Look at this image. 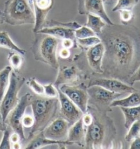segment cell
<instances>
[{
  "instance_id": "obj_13",
  "label": "cell",
  "mask_w": 140,
  "mask_h": 149,
  "mask_svg": "<svg viewBox=\"0 0 140 149\" xmlns=\"http://www.w3.org/2000/svg\"><path fill=\"white\" fill-rule=\"evenodd\" d=\"M70 127L69 123L60 117L55 118L42 131L43 136L51 140L56 141L67 140Z\"/></svg>"
},
{
  "instance_id": "obj_30",
  "label": "cell",
  "mask_w": 140,
  "mask_h": 149,
  "mask_svg": "<svg viewBox=\"0 0 140 149\" xmlns=\"http://www.w3.org/2000/svg\"><path fill=\"white\" fill-rule=\"evenodd\" d=\"M26 84L35 95H44V86L35 78H30L26 80Z\"/></svg>"
},
{
  "instance_id": "obj_8",
  "label": "cell",
  "mask_w": 140,
  "mask_h": 149,
  "mask_svg": "<svg viewBox=\"0 0 140 149\" xmlns=\"http://www.w3.org/2000/svg\"><path fill=\"white\" fill-rule=\"evenodd\" d=\"M31 97V95L29 93L23 95L19 99L17 105L9 113L5 121L7 126L19 135L21 141L25 140L22 121V117L25 114L26 108L30 105Z\"/></svg>"
},
{
  "instance_id": "obj_44",
  "label": "cell",
  "mask_w": 140,
  "mask_h": 149,
  "mask_svg": "<svg viewBox=\"0 0 140 149\" xmlns=\"http://www.w3.org/2000/svg\"><path fill=\"white\" fill-rule=\"evenodd\" d=\"M103 1H104V2H105V1H106V0H103Z\"/></svg>"
},
{
  "instance_id": "obj_18",
  "label": "cell",
  "mask_w": 140,
  "mask_h": 149,
  "mask_svg": "<svg viewBox=\"0 0 140 149\" xmlns=\"http://www.w3.org/2000/svg\"><path fill=\"white\" fill-rule=\"evenodd\" d=\"M74 30L61 26L44 27L36 33L52 36L57 40H76Z\"/></svg>"
},
{
  "instance_id": "obj_29",
  "label": "cell",
  "mask_w": 140,
  "mask_h": 149,
  "mask_svg": "<svg viewBox=\"0 0 140 149\" xmlns=\"http://www.w3.org/2000/svg\"><path fill=\"white\" fill-rule=\"evenodd\" d=\"M61 26L66 28H69L76 30V29H78L80 27L82 26L79 23L76 22H58L54 20H50L49 21H46V24L44 27L52 26Z\"/></svg>"
},
{
  "instance_id": "obj_26",
  "label": "cell",
  "mask_w": 140,
  "mask_h": 149,
  "mask_svg": "<svg viewBox=\"0 0 140 149\" xmlns=\"http://www.w3.org/2000/svg\"><path fill=\"white\" fill-rule=\"evenodd\" d=\"M139 2V0H117L116 5L114 6L112 10L113 12L123 10L132 11Z\"/></svg>"
},
{
  "instance_id": "obj_33",
  "label": "cell",
  "mask_w": 140,
  "mask_h": 149,
  "mask_svg": "<svg viewBox=\"0 0 140 149\" xmlns=\"http://www.w3.org/2000/svg\"><path fill=\"white\" fill-rule=\"evenodd\" d=\"M10 132L8 127L3 131V136L0 142V149H11V143L10 141Z\"/></svg>"
},
{
  "instance_id": "obj_16",
  "label": "cell",
  "mask_w": 140,
  "mask_h": 149,
  "mask_svg": "<svg viewBox=\"0 0 140 149\" xmlns=\"http://www.w3.org/2000/svg\"><path fill=\"white\" fill-rule=\"evenodd\" d=\"M30 141L25 147L26 149H41L44 146L50 145H57L60 148H65L66 145H73L68 140L56 141L46 138L42 132H39L29 139Z\"/></svg>"
},
{
  "instance_id": "obj_6",
  "label": "cell",
  "mask_w": 140,
  "mask_h": 149,
  "mask_svg": "<svg viewBox=\"0 0 140 149\" xmlns=\"http://www.w3.org/2000/svg\"><path fill=\"white\" fill-rule=\"evenodd\" d=\"M25 81V78L12 71L8 88L0 103V114L4 122L9 113L19 101L18 94Z\"/></svg>"
},
{
  "instance_id": "obj_42",
  "label": "cell",
  "mask_w": 140,
  "mask_h": 149,
  "mask_svg": "<svg viewBox=\"0 0 140 149\" xmlns=\"http://www.w3.org/2000/svg\"><path fill=\"white\" fill-rule=\"evenodd\" d=\"M5 22L4 12L0 10V25H2Z\"/></svg>"
},
{
  "instance_id": "obj_7",
  "label": "cell",
  "mask_w": 140,
  "mask_h": 149,
  "mask_svg": "<svg viewBox=\"0 0 140 149\" xmlns=\"http://www.w3.org/2000/svg\"><path fill=\"white\" fill-rule=\"evenodd\" d=\"M87 92L89 96L88 105L106 113L112 111L111 104L114 101L125 95L122 93L110 91L98 85L87 87Z\"/></svg>"
},
{
  "instance_id": "obj_32",
  "label": "cell",
  "mask_w": 140,
  "mask_h": 149,
  "mask_svg": "<svg viewBox=\"0 0 140 149\" xmlns=\"http://www.w3.org/2000/svg\"><path fill=\"white\" fill-rule=\"evenodd\" d=\"M44 95L49 98H57L58 90L55 86L50 83L43 85Z\"/></svg>"
},
{
  "instance_id": "obj_35",
  "label": "cell",
  "mask_w": 140,
  "mask_h": 149,
  "mask_svg": "<svg viewBox=\"0 0 140 149\" xmlns=\"http://www.w3.org/2000/svg\"><path fill=\"white\" fill-rule=\"evenodd\" d=\"M22 125L23 127L32 128L35 123V118L33 115L25 114L22 118Z\"/></svg>"
},
{
  "instance_id": "obj_41",
  "label": "cell",
  "mask_w": 140,
  "mask_h": 149,
  "mask_svg": "<svg viewBox=\"0 0 140 149\" xmlns=\"http://www.w3.org/2000/svg\"><path fill=\"white\" fill-rule=\"evenodd\" d=\"M7 127H8L7 125L4 122L1 115L0 114V131H4L7 128Z\"/></svg>"
},
{
  "instance_id": "obj_38",
  "label": "cell",
  "mask_w": 140,
  "mask_h": 149,
  "mask_svg": "<svg viewBox=\"0 0 140 149\" xmlns=\"http://www.w3.org/2000/svg\"><path fill=\"white\" fill-rule=\"evenodd\" d=\"M59 56L62 59H67L70 57L71 53L69 49L62 48L59 52Z\"/></svg>"
},
{
  "instance_id": "obj_22",
  "label": "cell",
  "mask_w": 140,
  "mask_h": 149,
  "mask_svg": "<svg viewBox=\"0 0 140 149\" xmlns=\"http://www.w3.org/2000/svg\"><path fill=\"white\" fill-rule=\"evenodd\" d=\"M0 48L10 50L22 55H24L26 53V50L20 48L13 42L8 32L6 31L0 32Z\"/></svg>"
},
{
  "instance_id": "obj_12",
  "label": "cell",
  "mask_w": 140,
  "mask_h": 149,
  "mask_svg": "<svg viewBox=\"0 0 140 149\" xmlns=\"http://www.w3.org/2000/svg\"><path fill=\"white\" fill-rule=\"evenodd\" d=\"M35 14V22L33 31L36 33L43 28L49 12L52 9L54 0H35L29 1Z\"/></svg>"
},
{
  "instance_id": "obj_20",
  "label": "cell",
  "mask_w": 140,
  "mask_h": 149,
  "mask_svg": "<svg viewBox=\"0 0 140 149\" xmlns=\"http://www.w3.org/2000/svg\"><path fill=\"white\" fill-rule=\"evenodd\" d=\"M140 105V91L137 90L129 94V96L123 98H119L114 101L111 107H133Z\"/></svg>"
},
{
  "instance_id": "obj_43",
  "label": "cell",
  "mask_w": 140,
  "mask_h": 149,
  "mask_svg": "<svg viewBox=\"0 0 140 149\" xmlns=\"http://www.w3.org/2000/svg\"><path fill=\"white\" fill-rule=\"evenodd\" d=\"M11 149H21V145L20 144V142L11 145Z\"/></svg>"
},
{
  "instance_id": "obj_25",
  "label": "cell",
  "mask_w": 140,
  "mask_h": 149,
  "mask_svg": "<svg viewBox=\"0 0 140 149\" xmlns=\"http://www.w3.org/2000/svg\"><path fill=\"white\" fill-rule=\"evenodd\" d=\"M8 60L13 72L18 73L22 69V66L24 61L22 55L17 52H10L8 56Z\"/></svg>"
},
{
  "instance_id": "obj_17",
  "label": "cell",
  "mask_w": 140,
  "mask_h": 149,
  "mask_svg": "<svg viewBox=\"0 0 140 149\" xmlns=\"http://www.w3.org/2000/svg\"><path fill=\"white\" fill-rule=\"evenodd\" d=\"M85 137V128L83 125L82 117L71 125L69 129L67 140L73 144L84 147Z\"/></svg>"
},
{
  "instance_id": "obj_39",
  "label": "cell",
  "mask_w": 140,
  "mask_h": 149,
  "mask_svg": "<svg viewBox=\"0 0 140 149\" xmlns=\"http://www.w3.org/2000/svg\"><path fill=\"white\" fill-rule=\"evenodd\" d=\"M10 143L12 145L14 143H19V142L21 141V139H20V136L18 133L15 132H14L10 136Z\"/></svg>"
},
{
  "instance_id": "obj_15",
  "label": "cell",
  "mask_w": 140,
  "mask_h": 149,
  "mask_svg": "<svg viewBox=\"0 0 140 149\" xmlns=\"http://www.w3.org/2000/svg\"><path fill=\"white\" fill-rule=\"evenodd\" d=\"M105 53V47L101 42L88 49L86 55L89 65L97 74H103L102 61Z\"/></svg>"
},
{
  "instance_id": "obj_19",
  "label": "cell",
  "mask_w": 140,
  "mask_h": 149,
  "mask_svg": "<svg viewBox=\"0 0 140 149\" xmlns=\"http://www.w3.org/2000/svg\"><path fill=\"white\" fill-rule=\"evenodd\" d=\"M59 68L58 74L54 84L56 88H59L62 84L74 82L78 79V71L74 66L62 67Z\"/></svg>"
},
{
  "instance_id": "obj_14",
  "label": "cell",
  "mask_w": 140,
  "mask_h": 149,
  "mask_svg": "<svg viewBox=\"0 0 140 149\" xmlns=\"http://www.w3.org/2000/svg\"><path fill=\"white\" fill-rule=\"evenodd\" d=\"M93 85L100 86L110 91L124 95L130 94L137 90L131 85L115 78H99L92 79L89 83L88 87Z\"/></svg>"
},
{
  "instance_id": "obj_21",
  "label": "cell",
  "mask_w": 140,
  "mask_h": 149,
  "mask_svg": "<svg viewBox=\"0 0 140 149\" xmlns=\"http://www.w3.org/2000/svg\"><path fill=\"white\" fill-rule=\"evenodd\" d=\"M125 118L124 127L129 129L131 125L140 120V105L133 107H120Z\"/></svg>"
},
{
  "instance_id": "obj_34",
  "label": "cell",
  "mask_w": 140,
  "mask_h": 149,
  "mask_svg": "<svg viewBox=\"0 0 140 149\" xmlns=\"http://www.w3.org/2000/svg\"><path fill=\"white\" fill-rule=\"evenodd\" d=\"M120 13V19L121 22L124 25L129 24V22L134 18L132 11L127 10H123L119 11Z\"/></svg>"
},
{
  "instance_id": "obj_23",
  "label": "cell",
  "mask_w": 140,
  "mask_h": 149,
  "mask_svg": "<svg viewBox=\"0 0 140 149\" xmlns=\"http://www.w3.org/2000/svg\"><path fill=\"white\" fill-rule=\"evenodd\" d=\"M87 22L85 24V26L90 28L92 31H94L96 35L101 33L102 29L105 27L107 24L100 18V17L89 14H88Z\"/></svg>"
},
{
  "instance_id": "obj_5",
  "label": "cell",
  "mask_w": 140,
  "mask_h": 149,
  "mask_svg": "<svg viewBox=\"0 0 140 149\" xmlns=\"http://www.w3.org/2000/svg\"><path fill=\"white\" fill-rule=\"evenodd\" d=\"M3 12L5 22L10 25L35 24V14L28 0H7Z\"/></svg>"
},
{
  "instance_id": "obj_10",
  "label": "cell",
  "mask_w": 140,
  "mask_h": 149,
  "mask_svg": "<svg viewBox=\"0 0 140 149\" xmlns=\"http://www.w3.org/2000/svg\"><path fill=\"white\" fill-rule=\"evenodd\" d=\"M57 90L60 117L69 123L70 127L83 116V113L58 88Z\"/></svg>"
},
{
  "instance_id": "obj_36",
  "label": "cell",
  "mask_w": 140,
  "mask_h": 149,
  "mask_svg": "<svg viewBox=\"0 0 140 149\" xmlns=\"http://www.w3.org/2000/svg\"><path fill=\"white\" fill-rule=\"evenodd\" d=\"M137 81H140V65L136 70L135 72L129 78V79H128L127 83L131 86H132Z\"/></svg>"
},
{
  "instance_id": "obj_1",
  "label": "cell",
  "mask_w": 140,
  "mask_h": 149,
  "mask_svg": "<svg viewBox=\"0 0 140 149\" xmlns=\"http://www.w3.org/2000/svg\"><path fill=\"white\" fill-rule=\"evenodd\" d=\"M105 47L103 74L127 83L140 65V30L131 25H106L97 35Z\"/></svg>"
},
{
  "instance_id": "obj_24",
  "label": "cell",
  "mask_w": 140,
  "mask_h": 149,
  "mask_svg": "<svg viewBox=\"0 0 140 149\" xmlns=\"http://www.w3.org/2000/svg\"><path fill=\"white\" fill-rule=\"evenodd\" d=\"M13 70L10 66H6L0 70V103L8 88L10 77Z\"/></svg>"
},
{
  "instance_id": "obj_28",
  "label": "cell",
  "mask_w": 140,
  "mask_h": 149,
  "mask_svg": "<svg viewBox=\"0 0 140 149\" xmlns=\"http://www.w3.org/2000/svg\"><path fill=\"white\" fill-rule=\"evenodd\" d=\"M76 42L80 47L88 49L101 42V40L97 36L89 37L83 39H76Z\"/></svg>"
},
{
  "instance_id": "obj_4",
  "label": "cell",
  "mask_w": 140,
  "mask_h": 149,
  "mask_svg": "<svg viewBox=\"0 0 140 149\" xmlns=\"http://www.w3.org/2000/svg\"><path fill=\"white\" fill-rule=\"evenodd\" d=\"M35 40L31 47L34 59L48 65L54 69L59 68L57 57L58 40L52 36L35 33Z\"/></svg>"
},
{
  "instance_id": "obj_9",
  "label": "cell",
  "mask_w": 140,
  "mask_h": 149,
  "mask_svg": "<svg viewBox=\"0 0 140 149\" xmlns=\"http://www.w3.org/2000/svg\"><path fill=\"white\" fill-rule=\"evenodd\" d=\"M57 88L77 106L83 114L87 112L89 101L87 88L83 87L82 85L70 86L62 84L60 88Z\"/></svg>"
},
{
  "instance_id": "obj_27",
  "label": "cell",
  "mask_w": 140,
  "mask_h": 149,
  "mask_svg": "<svg viewBox=\"0 0 140 149\" xmlns=\"http://www.w3.org/2000/svg\"><path fill=\"white\" fill-rule=\"evenodd\" d=\"M139 136H140V120L133 123L129 127V131L125 136V140L127 142H131Z\"/></svg>"
},
{
  "instance_id": "obj_11",
  "label": "cell",
  "mask_w": 140,
  "mask_h": 149,
  "mask_svg": "<svg viewBox=\"0 0 140 149\" xmlns=\"http://www.w3.org/2000/svg\"><path fill=\"white\" fill-rule=\"evenodd\" d=\"M78 12L80 15L92 14L100 17L107 25L114 23L110 19L106 12L103 0H78Z\"/></svg>"
},
{
  "instance_id": "obj_37",
  "label": "cell",
  "mask_w": 140,
  "mask_h": 149,
  "mask_svg": "<svg viewBox=\"0 0 140 149\" xmlns=\"http://www.w3.org/2000/svg\"><path fill=\"white\" fill-rule=\"evenodd\" d=\"M61 43L63 48L69 49L73 48L75 45H77L76 40H71V39L62 40Z\"/></svg>"
},
{
  "instance_id": "obj_40",
  "label": "cell",
  "mask_w": 140,
  "mask_h": 149,
  "mask_svg": "<svg viewBox=\"0 0 140 149\" xmlns=\"http://www.w3.org/2000/svg\"><path fill=\"white\" fill-rule=\"evenodd\" d=\"M130 149H140V136L136 138L131 141Z\"/></svg>"
},
{
  "instance_id": "obj_2",
  "label": "cell",
  "mask_w": 140,
  "mask_h": 149,
  "mask_svg": "<svg viewBox=\"0 0 140 149\" xmlns=\"http://www.w3.org/2000/svg\"><path fill=\"white\" fill-rule=\"evenodd\" d=\"M87 111L92 115V123L85 128V149H106L109 148L117 134L113 121L106 113L100 111L91 105Z\"/></svg>"
},
{
  "instance_id": "obj_3",
  "label": "cell",
  "mask_w": 140,
  "mask_h": 149,
  "mask_svg": "<svg viewBox=\"0 0 140 149\" xmlns=\"http://www.w3.org/2000/svg\"><path fill=\"white\" fill-rule=\"evenodd\" d=\"M57 98H49L43 95H32L30 106L35 123L31 128L29 139L36 134L42 132L55 119L59 107Z\"/></svg>"
},
{
  "instance_id": "obj_31",
  "label": "cell",
  "mask_w": 140,
  "mask_h": 149,
  "mask_svg": "<svg viewBox=\"0 0 140 149\" xmlns=\"http://www.w3.org/2000/svg\"><path fill=\"white\" fill-rule=\"evenodd\" d=\"M75 37L76 39H83L89 37L97 36L96 33L92 30L85 26H82L74 31Z\"/></svg>"
}]
</instances>
